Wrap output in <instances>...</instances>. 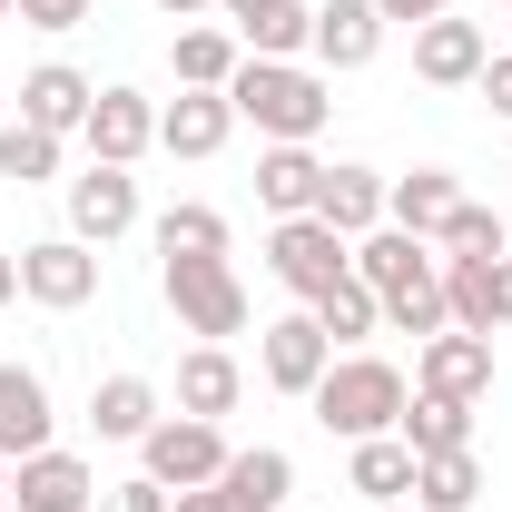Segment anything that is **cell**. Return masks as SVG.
Masks as SVG:
<instances>
[{"instance_id": "36", "label": "cell", "mask_w": 512, "mask_h": 512, "mask_svg": "<svg viewBox=\"0 0 512 512\" xmlns=\"http://www.w3.org/2000/svg\"><path fill=\"white\" fill-rule=\"evenodd\" d=\"M473 89H483V109H493V119H512V50H503V60H483Z\"/></svg>"}, {"instance_id": "44", "label": "cell", "mask_w": 512, "mask_h": 512, "mask_svg": "<svg viewBox=\"0 0 512 512\" xmlns=\"http://www.w3.org/2000/svg\"><path fill=\"white\" fill-rule=\"evenodd\" d=\"M0 493H10V463H0Z\"/></svg>"}, {"instance_id": "45", "label": "cell", "mask_w": 512, "mask_h": 512, "mask_svg": "<svg viewBox=\"0 0 512 512\" xmlns=\"http://www.w3.org/2000/svg\"><path fill=\"white\" fill-rule=\"evenodd\" d=\"M0 20H10V0H0Z\"/></svg>"}, {"instance_id": "5", "label": "cell", "mask_w": 512, "mask_h": 512, "mask_svg": "<svg viewBox=\"0 0 512 512\" xmlns=\"http://www.w3.org/2000/svg\"><path fill=\"white\" fill-rule=\"evenodd\" d=\"M227 424H197V414H158L148 424V444H138V463H148V483H168V493H197V483H217L227 473Z\"/></svg>"}, {"instance_id": "14", "label": "cell", "mask_w": 512, "mask_h": 512, "mask_svg": "<svg viewBox=\"0 0 512 512\" xmlns=\"http://www.w3.org/2000/svg\"><path fill=\"white\" fill-rule=\"evenodd\" d=\"M89 99H99V79L69 69V60H40L30 79H20V119L50 128V138H79V128H89Z\"/></svg>"}, {"instance_id": "12", "label": "cell", "mask_w": 512, "mask_h": 512, "mask_svg": "<svg viewBox=\"0 0 512 512\" xmlns=\"http://www.w3.org/2000/svg\"><path fill=\"white\" fill-rule=\"evenodd\" d=\"M483 60H493V30H483V20H424V30H414V79H424V89H473V79H483Z\"/></svg>"}, {"instance_id": "15", "label": "cell", "mask_w": 512, "mask_h": 512, "mask_svg": "<svg viewBox=\"0 0 512 512\" xmlns=\"http://www.w3.org/2000/svg\"><path fill=\"white\" fill-rule=\"evenodd\" d=\"M453 207H463V178L453 168H414V178H384V227H404V237H444Z\"/></svg>"}, {"instance_id": "34", "label": "cell", "mask_w": 512, "mask_h": 512, "mask_svg": "<svg viewBox=\"0 0 512 512\" xmlns=\"http://www.w3.org/2000/svg\"><path fill=\"white\" fill-rule=\"evenodd\" d=\"M89 10H99V0H10V20H20V30H79Z\"/></svg>"}, {"instance_id": "31", "label": "cell", "mask_w": 512, "mask_h": 512, "mask_svg": "<svg viewBox=\"0 0 512 512\" xmlns=\"http://www.w3.org/2000/svg\"><path fill=\"white\" fill-rule=\"evenodd\" d=\"M384 325H394V335H414V345H424V335H444V325H453L444 266H434V276H414V286H394V296H384Z\"/></svg>"}, {"instance_id": "3", "label": "cell", "mask_w": 512, "mask_h": 512, "mask_svg": "<svg viewBox=\"0 0 512 512\" xmlns=\"http://www.w3.org/2000/svg\"><path fill=\"white\" fill-rule=\"evenodd\" d=\"M158 296H168V316L188 325L197 345L247 335V286H237L227 256H158Z\"/></svg>"}, {"instance_id": "2", "label": "cell", "mask_w": 512, "mask_h": 512, "mask_svg": "<svg viewBox=\"0 0 512 512\" xmlns=\"http://www.w3.org/2000/svg\"><path fill=\"white\" fill-rule=\"evenodd\" d=\"M306 404H316V424L335 434V444H375V434H394V424H404L414 384H404V365H384V355H335V365H325V384L306 394Z\"/></svg>"}, {"instance_id": "6", "label": "cell", "mask_w": 512, "mask_h": 512, "mask_svg": "<svg viewBox=\"0 0 512 512\" xmlns=\"http://www.w3.org/2000/svg\"><path fill=\"white\" fill-rule=\"evenodd\" d=\"M20 296L50 306V316H79V306L99 296V247H79V237H40V247H20Z\"/></svg>"}, {"instance_id": "1", "label": "cell", "mask_w": 512, "mask_h": 512, "mask_svg": "<svg viewBox=\"0 0 512 512\" xmlns=\"http://www.w3.org/2000/svg\"><path fill=\"white\" fill-rule=\"evenodd\" d=\"M227 109L266 138V148H316V128L335 119V79L316 60H237Z\"/></svg>"}, {"instance_id": "24", "label": "cell", "mask_w": 512, "mask_h": 512, "mask_svg": "<svg viewBox=\"0 0 512 512\" xmlns=\"http://www.w3.org/2000/svg\"><path fill=\"white\" fill-rule=\"evenodd\" d=\"M444 256L424 247V237H404V227H375V237H355V276L375 286V296H394V286H414V276H434Z\"/></svg>"}, {"instance_id": "37", "label": "cell", "mask_w": 512, "mask_h": 512, "mask_svg": "<svg viewBox=\"0 0 512 512\" xmlns=\"http://www.w3.org/2000/svg\"><path fill=\"white\" fill-rule=\"evenodd\" d=\"M375 10H384V20H404V30H424V20H444L453 0H375Z\"/></svg>"}, {"instance_id": "21", "label": "cell", "mask_w": 512, "mask_h": 512, "mask_svg": "<svg viewBox=\"0 0 512 512\" xmlns=\"http://www.w3.org/2000/svg\"><path fill=\"white\" fill-rule=\"evenodd\" d=\"M148 424H158V384L148 375L89 384V434H99V444H148Z\"/></svg>"}, {"instance_id": "46", "label": "cell", "mask_w": 512, "mask_h": 512, "mask_svg": "<svg viewBox=\"0 0 512 512\" xmlns=\"http://www.w3.org/2000/svg\"><path fill=\"white\" fill-rule=\"evenodd\" d=\"M0 512H10V493H0Z\"/></svg>"}, {"instance_id": "13", "label": "cell", "mask_w": 512, "mask_h": 512, "mask_svg": "<svg viewBox=\"0 0 512 512\" xmlns=\"http://www.w3.org/2000/svg\"><path fill=\"white\" fill-rule=\"evenodd\" d=\"M50 444H60V414H50L40 365H0V463H30Z\"/></svg>"}, {"instance_id": "17", "label": "cell", "mask_w": 512, "mask_h": 512, "mask_svg": "<svg viewBox=\"0 0 512 512\" xmlns=\"http://www.w3.org/2000/svg\"><path fill=\"white\" fill-rule=\"evenodd\" d=\"M384 30H394V20H384L375 0H325V10H316V50H306V60H316L325 79H335V69H365L384 50Z\"/></svg>"}, {"instance_id": "35", "label": "cell", "mask_w": 512, "mask_h": 512, "mask_svg": "<svg viewBox=\"0 0 512 512\" xmlns=\"http://www.w3.org/2000/svg\"><path fill=\"white\" fill-rule=\"evenodd\" d=\"M99 512H168V483H148V473H138V483H109Z\"/></svg>"}, {"instance_id": "23", "label": "cell", "mask_w": 512, "mask_h": 512, "mask_svg": "<svg viewBox=\"0 0 512 512\" xmlns=\"http://www.w3.org/2000/svg\"><path fill=\"white\" fill-rule=\"evenodd\" d=\"M306 316L325 325V345H335V355H365V335L384 325V296L365 286V276H335V286H325V296L306 306Z\"/></svg>"}, {"instance_id": "33", "label": "cell", "mask_w": 512, "mask_h": 512, "mask_svg": "<svg viewBox=\"0 0 512 512\" xmlns=\"http://www.w3.org/2000/svg\"><path fill=\"white\" fill-rule=\"evenodd\" d=\"M434 247H444V256H512V237H503V217H493V207H473V197H463V207H453V227L434 237Z\"/></svg>"}, {"instance_id": "9", "label": "cell", "mask_w": 512, "mask_h": 512, "mask_svg": "<svg viewBox=\"0 0 512 512\" xmlns=\"http://www.w3.org/2000/svg\"><path fill=\"white\" fill-rule=\"evenodd\" d=\"M128 227H138V178L89 158V168L69 178V237H79V247H119Z\"/></svg>"}, {"instance_id": "42", "label": "cell", "mask_w": 512, "mask_h": 512, "mask_svg": "<svg viewBox=\"0 0 512 512\" xmlns=\"http://www.w3.org/2000/svg\"><path fill=\"white\" fill-rule=\"evenodd\" d=\"M158 10H168V20H197V10H217V0H158Z\"/></svg>"}, {"instance_id": "8", "label": "cell", "mask_w": 512, "mask_h": 512, "mask_svg": "<svg viewBox=\"0 0 512 512\" xmlns=\"http://www.w3.org/2000/svg\"><path fill=\"white\" fill-rule=\"evenodd\" d=\"M79 148H89L99 168H138V158L158 148V99H148V89H99V99H89V128H79Z\"/></svg>"}, {"instance_id": "32", "label": "cell", "mask_w": 512, "mask_h": 512, "mask_svg": "<svg viewBox=\"0 0 512 512\" xmlns=\"http://www.w3.org/2000/svg\"><path fill=\"white\" fill-rule=\"evenodd\" d=\"M158 256H227V217L217 207H168L158 217Z\"/></svg>"}, {"instance_id": "38", "label": "cell", "mask_w": 512, "mask_h": 512, "mask_svg": "<svg viewBox=\"0 0 512 512\" xmlns=\"http://www.w3.org/2000/svg\"><path fill=\"white\" fill-rule=\"evenodd\" d=\"M168 512H237V503H227L217 483H197V493H168Z\"/></svg>"}, {"instance_id": "25", "label": "cell", "mask_w": 512, "mask_h": 512, "mask_svg": "<svg viewBox=\"0 0 512 512\" xmlns=\"http://www.w3.org/2000/svg\"><path fill=\"white\" fill-rule=\"evenodd\" d=\"M394 434L414 444V463H424V453H473V404H453V394H424V384H414V404H404Z\"/></svg>"}, {"instance_id": "29", "label": "cell", "mask_w": 512, "mask_h": 512, "mask_svg": "<svg viewBox=\"0 0 512 512\" xmlns=\"http://www.w3.org/2000/svg\"><path fill=\"white\" fill-rule=\"evenodd\" d=\"M483 503V463L473 453H424L414 463V512H473Z\"/></svg>"}, {"instance_id": "11", "label": "cell", "mask_w": 512, "mask_h": 512, "mask_svg": "<svg viewBox=\"0 0 512 512\" xmlns=\"http://www.w3.org/2000/svg\"><path fill=\"white\" fill-rule=\"evenodd\" d=\"M99 473L79 463V453H30V463H10V512H99Z\"/></svg>"}, {"instance_id": "41", "label": "cell", "mask_w": 512, "mask_h": 512, "mask_svg": "<svg viewBox=\"0 0 512 512\" xmlns=\"http://www.w3.org/2000/svg\"><path fill=\"white\" fill-rule=\"evenodd\" d=\"M217 10H227V30H247V20L266 10V0H217Z\"/></svg>"}, {"instance_id": "43", "label": "cell", "mask_w": 512, "mask_h": 512, "mask_svg": "<svg viewBox=\"0 0 512 512\" xmlns=\"http://www.w3.org/2000/svg\"><path fill=\"white\" fill-rule=\"evenodd\" d=\"M503 207H512V168H503Z\"/></svg>"}, {"instance_id": "4", "label": "cell", "mask_w": 512, "mask_h": 512, "mask_svg": "<svg viewBox=\"0 0 512 512\" xmlns=\"http://www.w3.org/2000/svg\"><path fill=\"white\" fill-rule=\"evenodd\" d=\"M266 276H276L296 306H316L335 276H355V237H335L325 217H276V237H266Z\"/></svg>"}, {"instance_id": "26", "label": "cell", "mask_w": 512, "mask_h": 512, "mask_svg": "<svg viewBox=\"0 0 512 512\" xmlns=\"http://www.w3.org/2000/svg\"><path fill=\"white\" fill-rule=\"evenodd\" d=\"M168 60H178V89H227L237 79V30H217V20H188L178 40H168Z\"/></svg>"}, {"instance_id": "16", "label": "cell", "mask_w": 512, "mask_h": 512, "mask_svg": "<svg viewBox=\"0 0 512 512\" xmlns=\"http://www.w3.org/2000/svg\"><path fill=\"white\" fill-rule=\"evenodd\" d=\"M227 138H237L227 89H178V99L158 109V148H168V158H217Z\"/></svg>"}, {"instance_id": "39", "label": "cell", "mask_w": 512, "mask_h": 512, "mask_svg": "<svg viewBox=\"0 0 512 512\" xmlns=\"http://www.w3.org/2000/svg\"><path fill=\"white\" fill-rule=\"evenodd\" d=\"M493 325H512V256H493Z\"/></svg>"}, {"instance_id": "7", "label": "cell", "mask_w": 512, "mask_h": 512, "mask_svg": "<svg viewBox=\"0 0 512 512\" xmlns=\"http://www.w3.org/2000/svg\"><path fill=\"white\" fill-rule=\"evenodd\" d=\"M325 365H335V345H325V325L306 316V306H296V316H276V325H256V375L276 384V394H296V404H306V394L325 384Z\"/></svg>"}, {"instance_id": "27", "label": "cell", "mask_w": 512, "mask_h": 512, "mask_svg": "<svg viewBox=\"0 0 512 512\" xmlns=\"http://www.w3.org/2000/svg\"><path fill=\"white\" fill-rule=\"evenodd\" d=\"M345 483L365 493V503H414V444L404 434H375V444H345Z\"/></svg>"}, {"instance_id": "10", "label": "cell", "mask_w": 512, "mask_h": 512, "mask_svg": "<svg viewBox=\"0 0 512 512\" xmlns=\"http://www.w3.org/2000/svg\"><path fill=\"white\" fill-rule=\"evenodd\" d=\"M414 384L424 394H453V404H483L493 394V335H463V325L424 335L414 345Z\"/></svg>"}, {"instance_id": "28", "label": "cell", "mask_w": 512, "mask_h": 512, "mask_svg": "<svg viewBox=\"0 0 512 512\" xmlns=\"http://www.w3.org/2000/svg\"><path fill=\"white\" fill-rule=\"evenodd\" d=\"M237 50H247V60H306V50H316V10H306V0H266L247 30H237Z\"/></svg>"}, {"instance_id": "18", "label": "cell", "mask_w": 512, "mask_h": 512, "mask_svg": "<svg viewBox=\"0 0 512 512\" xmlns=\"http://www.w3.org/2000/svg\"><path fill=\"white\" fill-rule=\"evenodd\" d=\"M237 394H247V375H237V355H227V345H188V355H178V414L227 424V414H237Z\"/></svg>"}, {"instance_id": "40", "label": "cell", "mask_w": 512, "mask_h": 512, "mask_svg": "<svg viewBox=\"0 0 512 512\" xmlns=\"http://www.w3.org/2000/svg\"><path fill=\"white\" fill-rule=\"evenodd\" d=\"M10 296H20V256L0 247V306H10Z\"/></svg>"}, {"instance_id": "19", "label": "cell", "mask_w": 512, "mask_h": 512, "mask_svg": "<svg viewBox=\"0 0 512 512\" xmlns=\"http://www.w3.org/2000/svg\"><path fill=\"white\" fill-rule=\"evenodd\" d=\"M217 493H227L237 512H286V493H296V453H286V444H247V453H227Z\"/></svg>"}, {"instance_id": "22", "label": "cell", "mask_w": 512, "mask_h": 512, "mask_svg": "<svg viewBox=\"0 0 512 512\" xmlns=\"http://www.w3.org/2000/svg\"><path fill=\"white\" fill-rule=\"evenodd\" d=\"M316 217L335 227V237H375V227H384V178H375V168H355V158H345V168H325Z\"/></svg>"}, {"instance_id": "30", "label": "cell", "mask_w": 512, "mask_h": 512, "mask_svg": "<svg viewBox=\"0 0 512 512\" xmlns=\"http://www.w3.org/2000/svg\"><path fill=\"white\" fill-rule=\"evenodd\" d=\"M60 148H69V138L10 119V128H0V178H10V188H40V178H60Z\"/></svg>"}, {"instance_id": "20", "label": "cell", "mask_w": 512, "mask_h": 512, "mask_svg": "<svg viewBox=\"0 0 512 512\" xmlns=\"http://www.w3.org/2000/svg\"><path fill=\"white\" fill-rule=\"evenodd\" d=\"M316 188H325L316 148H266V158H256V207H266V217H316Z\"/></svg>"}]
</instances>
